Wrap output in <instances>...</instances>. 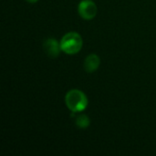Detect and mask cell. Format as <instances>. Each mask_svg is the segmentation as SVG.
Masks as SVG:
<instances>
[{
	"label": "cell",
	"instance_id": "obj_4",
	"mask_svg": "<svg viewBox=\"0 0 156 156\" xmlns=\"http://www.w3.org/2000/svg\"><path fill=\"white\" fill-rule=\"evenodd\" d=\"M43 48H44L45 52L47 53V55L50 58H57L59 55L60 50H61L60 43L58 44L57 39H55L53 37L47 38L44 41Z\"/></svg>",
	"mask_w": 156,
	"mask_h": 156
},
{
	"label": "cell",
	"instance_id": "obj_6",
	"mask_svg": "<svg viewBox=\"0 0 156 156\" xmlns=\"http://www.w3.org/2000/svg\"><path fill=\"white\" fill-rule=\"evenodd\" d=\"M76 125L80 129H86L90 126V119L85 114H80L76 119Z\"/></svg>",
	"mask_w": 156,
	"mask_h": 156
},
{
	"label": "cell",
	"instance_id": "obj_5",
	"mask_svg": "<svg viewBox=\"0 0 156 156\" xmlns=\"http://www.w3.org/2000/svg\"><path fill=\"white\" fill-rule=\"evenodd\" d=\"M101 59L96 54H90L84 60V69L87 72L91 73L99 69Z\"/></svg>",
	"mask_w": 156,
	"mask_h": 156
},
{
	"label": "cell",
	"instance_id": "obj_2",
	"mask_svg": "<svg viewBox=\"0 0 156 156\" xmlns=\"http://www.w3.org/2000/svg\"><path fill=\"white\" fill-rule=\"evenodd\" d=\"M82 44V37L77 32H69L60 40L61 50L69 55H74L80 51Z\"/></svg>",
	"mask_w": 156,
	"mask_h": 156
},
{
	"label": "cell",
	"instance_id": "obj_7",
	"mask_svg": "<svg viewBox=\"0 0 156 156\" xmlns=\"http://www.w3.org/2000/svg\"><path fill=\"white\" fill-rule=\"evenodd\" d=\"M27 2H28V3H31V4H34V3H36V2H37L38 0H26Z\"/></svg>",
	"mask_w": 156,
	"mask_h": 156
},
{
	"label": "cell",
	"instance_id": "obj_3",
	"mask_svg": "<svg viewBox=\"0 0 156 156\" xmlns=\"http://www.w3.org/2000/svg\"><path fill=\"white\" fill-rule=\"evenodd\" d=\"M79 15L85 20H91L97 15V5L92 0H82L78 5Z\"/></svg>",
	"mask_w": 156,
	"mask_h": 156
},
{
	"label": "cell",
	"instance_id": "obj_1",
	"mask_svg": "<svg viewBox=\"0 0 156 156\" xmlns=\"http://www.w3.org/2000/svg\"><path fill=\"white\" fill-rule=\"evenodd\" d=\"M65 102L72 112H80L87 108L88 98L80 90H70L65 96Z\"/></svg>",
	"mask_w": 156,
	"mask_h": 156
}]
</instances>
